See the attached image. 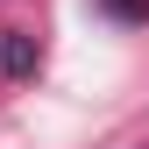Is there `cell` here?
<instances>
[{
    "mask_svg": "<svg viewBox=\"0 0 149 149\" xmlns=\"http://www.w3.org/2000/svg\"><path fill=\"white\" fill-rule=\"evenodd\" d=\"M0 71H7V78H29V71H36V43H29L22 29L0 36Z\"/></svg>",
    "mask_w": 149,
    "mask_h": 149,
    "instance_id": "cell-1",
    "label": "cell"
}]
</instances>
